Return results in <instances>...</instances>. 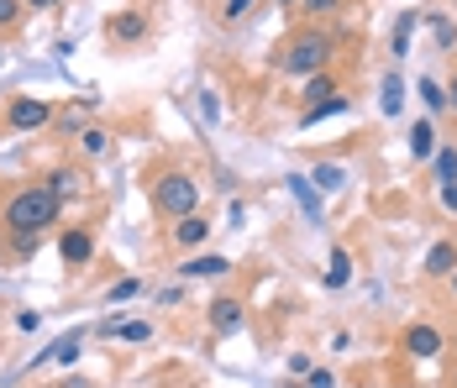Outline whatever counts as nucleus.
I'll return each instance as SVG.
<instances>
[{
    "instance_id": "nucleus-41",
    "label": "nucleus",
    "mask_w": 457,
    "mask_h": 388,
    "mask_svg": "<svg viewBox=\"0 0 457 388\" xmlns=\"http://www.w3.org/2000/svg\"><path fill=\"white\" fill-rule=\"evenodd\" d=\"M278 5H284V11H289V5H300V0H278Z\"/></svg>"
},
{
    "instance_id": "nucleus-21",
    "label": "nucleus",
    "mask_w": 457,
    "mask_h": 388,
    "mask_svg": "<svg viewBox=\"0 0 457 388\" xmlns=\"http://www.w3.org/2000/svg\"><path fill=\"white\" fill-rule=\"evenodd\" d=\"M431 178H436V184H457V142H442V147H436Z\"/></svg>"
},
{
    "instance_id": "nucleus-5",
    "label": "nucleus",
    "mask_w": 457,
    "mask_h": 388,
    "mask_svg": "<svg viewBox=\"0 0 457 388\" xmlns=\"http://www.w3.org/2000/svg\"><path fill=\"white\" fill-rule=\"evenodd\" d=\"M90 336H95L90 326H69V331L47 346V351H37L27 367H32V373H37V367H47V362H63V367H69V362H79V351H85V342H90Z\"/></svg>"
},
{
    "instance_id": "nucleus-31",
    "label": "nucleus",
    "mask_w": 457,
    "mask_h": 388,
    "mask_svg": "<svg viewBox=\"0 0 457 388\" xmlns=\"http://www.w3.org/2000/svg\"><path fill=\"white\" fill-rule=\"evenodd\" d=\"M431 32H436V47H442V53L457 43V27L447 21V16H431Z\"/></svg>"
},
{
    "instance_id": "nucleus-9",
    "label": "nucleus",
    "mask_w": 457,
    "mask_h": 388,
    "mask_svg": "<svg viewBox=\"0 0 457 388\" xmlns=\"http://www.w3.org/2000/svg\"><path fill=\"white\" fill-rule=\"evenodd\" d=\"M169 242H174L179 252H205V242H211V220L200 216V211L184 216V220H174V226H169Z\"/></svg>"
},
{
    "instance_id": "nucleus-33",
    "label": "nucleus",
    "mask_w": 457,
    "mask_h": 388,
    "mask_svg": "<svg viewBox=\"0 0 457 388\" xmlns=\"http://www.w3.org/2000/svg\"><path fill=\"white\" fill-rule=\"evenodd\" d=\"M289 373H295V378H311V357H305V351H289Z\"/></svg>"
},
{
    "instance_id": "nucleus-28",
    "label": "nucleus",
    "mask_w": 457,
    "mask_h": 388,
    "mask_svg": "<svg viewBox=\"0 0 457 388\" xmlns=\"http://www.w3.org/2000/svg\"><path fill=\"white\" fill-rule=\"evenodd\" d=\"M137 294H142L137 278H116V284L105 289V300H111V304H127V300H137Z\"/></svg>"
},
{
    "instance_id": "nucleus-34",
    "label": "nucleus",
    "mask_w": 457,
    "mask_h": 388,
    "mask_svg": "<svg viewBox=\"0 0 457 388\" xmlns=\"http://www.w3.org/2000/svg\"><path fill=\"white\" fill-rule=\"evenodd\" d=\"M436 200H442V211L457 216V184H436Z\"/></svg>"
},
{
    "instance_id": "nucleus-30",
    "label": "nucleus",
    "mask_w": 457,
    "mask_h": 388,
    "mask_svg": "<svg viewBox=\"0 0 457 388\" xmlns=\"http://www.w3.org/2000/svg\"><path fill=\"white\" fill-rule=\"evenodd\" d=\"M253 5H258V0H227L221 21H227V27H237V21H247V16H253Z\"/></svg>"
},
{
    "instance_id": "nucleus-10",
    "label": "nucleus",
    "mask_w": 457,
    "mask_h": 388,
    "mask_svg": "<svg viewBox=\"0 0 457 388\" xmlns=\"http://www.w3.org/2000/svg\"><path fill=\"white\" fill-rule=\"evenodd\" d=\"M58 258L69 262V268H85L95 258V231L90 226H69L63 236H58Z\"/></svg>"
},
{
    "instance_id": "nucleus-39",
    "label": "nucleus",
    "mask_w": 457,
    "mask_h": 388,
    "mask_svg": "<svg viewBox=\"0 0 457 388\" xmlns=\"http://www.w3.org/2000/svg\"><path fill=\"white\" fill-rule=\"evenodd\" d=\"M58 388H90V384H85V378H63Z\"/></svg>"
},
{
    "instance_id": "nucleus-40",
    "label": "nucleus",
    "mask_w": 457,
    "mask_h": 388,
    "mask_svg": "<svg viewBox=\"0 0 457 388\" xmlns=\"http://www.w3.org/2000/svg\"><path fill=\"white\" fill-rule=\"evenodd\" d=\"M447 284H453V300H457V273H453V278H447Z\"/></svg>"
},
{
    "instance_id": "nucleus-23",
    "label": "nucleus",
    "mask_w": 457,
    "mask_h": 388,
    "mask_svg": "<svg viewBox=\"0 0 457 388\" xmlns=\"http://www.w3.org/2000/svg\"><path fill=\"white\" fill-rule=\"evenodd\" d=\"M79 147H85V158H105V153H111V131L105 127H85L79 131Z\"/></svg>"
},
{
    "instance_id": "nucleus-8",
    "label": "nucleus",
    "mask_w": 457,
    "mask_h": 388,
    "mask_svg": "<svg viewBox=\"0 0 457 388\" xmlns=\"http://www.w3.org/2000/svg\"><path fill=\"white\" fill-rule=\"evenodd\" d=\"M147 32H153V21H147V11H116L111 21H105V37L121 47L132 43H147Z\"/></svg>"
},
{
    "instance_id": "nucleus-32",
    "label": "nucleus",
    "mask_w": 457,
    "mask_h": 388,
    "mask_svg": "<svg viewBox=\"0 0 457 388\" xmlns=\"http://www.w3.org/2000/svg\"><path fill=\"white\" fill-rule=\"evenodd\" d=\"M311 388H337V373L331 367H311V378H305Z\"/></svg>"
},
{
    "instance_id": "nucleus-42",
    "label": "nucleus",
    "mask_w": 457,
    "mask_h": 388,
    "mask_svg": "<svg viewBox=\"0 0 457 388\" xmlns=\"http://www.w3.org/2000/svg\"><path fill=\"white\" fill-rule=\"evenodd\" d=\"M0 63H5V47H0Z\"/></svg>"
},
{
    "instance_id": "nucleus-12",
    "label": "nucleus",
    "mask_w": 457,
    "mask_h": 388,
    "mask_svg": "<svg viewBox=\"0 0 457 388\" xmlns=\"http://www.w3.org/2000/svg\"><path fill=\"white\" fill-rule=\"evenodd\" d=\"M405 147H411L415 163H431V158H436V147H442V136H436V121H431V116H426V121H415L411 136H405Z\"/></svg>"
},
{
    "instance_id": "nucleus-14",
    "label": "nucleus",
    "mask_w": 457,
    "mask_h": 388,
    "mask_svg": "<svg viewBox=\"0 0 457 388\" xmlns=\"http://www.w3.org/2000/svg\"><path fill=\"white\" fill-rule=\"evenodd\" d=\"M43 184L58 194V200H74V194L85 189V169H79V163H58V169H47Z\"/></svg>"
},
{
    "instance_id": "nucleus-13",
    "label": "nucleus",
    "mask_w": 457,
    "mask_h": 388,
    "mask_svg": "<svg viewBox=\"0 0 457 388\" xmlns=\"http://www.w3.org/2000/svg\"><path fill=\"white\" fill-rule=\"evenodd\" d=\"M231 273V258L221 252H195L189 262H179V278H227Z\"/></svg>"
},
{
    "instance_id": "nucleus-29",
    "label": "nucleus",
    "mask_w": 457,
    "mask_h": 388,
    "mask_svg": "<svg viewBox=\"0 0 457 388\" xmlns=\"http://www.w3.org/2000/svg\"><path fill=\"white\" fill-rule=\"evenodd\" d=\"M37 242H43V236H5V247H11V258H16V262L32 258V252H37Z\"/></svg>"
},
{
    "instance_id": "nucleus-15",
    "label": "nucleus",
    "mask_w": 457,
    "mask_h": 388,
    "mask_svg": "<svg viewBox=\"0 0 457 388\" xmlns=\"http://www.w3.org/2000/svg\"><path fill=\"white\" fill-rule=\"evenodd\" d=\"M320 284H326L331 294L353 284V252H347V247H331V258H326V273H320Z\"/></svg>"
},
{
    "instance_id": "nucleus-16",
    "label": "nucleus",
    "mask_w": 457,
    "mask_h": 388,
    "mask_svg": "<svg viewBox=\"0 0 457 388\" xmlns=\"http://www.w3.org/2000/svg\"><path fill=\"white\" fill-rule=\"evenodd\" d=\"M289 194L300 200L305 220H320V189L311 184V173H289Z\"/></svg>"
},
{
    "instance_id": "nucleus-7",
    "label": "nucleus",
    "mask_w": 457,
    "mask_h": 388,
    "mask_svg": "<svg viewBox=\"0 0 457 388\" xmlns=\"http://www.w3.org/2000/svg\"><path fill=\"white\" fill-rule=\"evenodd\" d=\"M400 346H405V357H415V362H431V357H442L447 336L420 320V326H405V331H400Z\"/></svg>"
},
{
    "instance_id": "nucleus-35",
    "label": "nucleus",
    "mask_w": 457,
    "mask_h": 388,
    "mask_svg": "<svg viewBox=\"0 0 457 388\" xmlns=\"http://www.w3.org/2000/svg\"><path fill=\"white\" fill-rule=\"evenodd\" d=\"M37 326H43V315H37V310H21V315H16V331H37Z\"/></svg>"
},
{
    "instance_id": "nucleus-11",
    "label": "nucleus",
    "mask_w": 457,
    "mask_h": 388,
    "mask_svg": "<svg viewBox=\"0 0 457 388\" xmlns=\"http://www.w3.org/2000/svg\"><path fill=\"white\" fill-rule=\"evenodd\" d=\"M420 273H426V278H453L457 273V242L453 236L431 242V252H426V262H420Z\"/></svg>"
},
{
    "instance_id": "nucleus-27",
    "label": "nucleus",
    "mask_w": 457,
    "mask_h": 388,
    "mask_svg": "<svg viewBox=\"0 0 457 388\" xmlns=\"http://www.w3.org/2000/svg\"><path fill=\"white\" fill-rule=\"evenodd\" d=\"M337 11H342V0H300V16H311V21H326Z\"/></svg>"
},
{
    "instance_id": "nucleus-4",
    "label": "nucleus",
    "mask_w": 457,
    "mask_h": 388,
    "mask_svg": "<svg viewBox=\"0 0 457 388\" xmlns=\"http://www.w3.org/2000/svg\"><path fill=\"white\" fill-rule=\"evenodd\" d=\"M0 127L5 131H43V127H53V105H47L43 95H16V100L5 105Z\"/></svg>"
},
{
    "instance_id": "nucleus-6",
    "label": "nucleus",
    "mask_w": 457,
    "mask_h": 388,
    "mask_svg": "<svg viewBox=\"0 0 457 388\" xmlns=\"http://www.w3.org/2000/svg\"><path fill=\"white\" fill-rule=\"evenodd\" d=\"M205 320H211L216 336H237L247 326V304L237 300V294H216V300L205 304Z\"/></svg>"
},
{
    "instance_id": "nucleus-20",
    "label": "nucleus",
    "mask_w": 457,
    "mask_h": 388,
    "mask_svg": "<svg viewBox=\"0 0 457 388\" xmlns=\"http://www.w3.org/2000/svg\"><path fill=\"white\" fill-rule=\"evenodd\" d=\"M311 184H316L320 194H342L347 169H342V163H316V169H311Z\"/></svg>"
},
{
    "instance_id": "nucleus-19",
    "label": "nucleus",
    "mask_w": 457,
    "mask_h": 388,
    "mask_svg": "<svg viewBox=\"0 0 457 388\" xmlns=\"http://www.w3.org/2000/svg\"><path fill=\"white\" fill-rule=\"evenodd\" d=\"M342 111H353V100H347V95H331V100L300 111V127H316V121H326V116H342Z\"/></svg>"
},
{
    "instance_id": "nucleus-38",
    "label": "nucleus",
    "mask_w": 457,
    "mask_h": 388,
    "mask_svg": "<svg viewBox=\"0 0 457 388\" xmlns=\"http://www.w3.org/2000/svg\"><path fill=\"white\" fill-rule=\"evenodd\" d=\"M447 105H453V111H457V74H453V79H447Z\"/></svg>"
},
{
    "instance_id": "nucleus-1",
    "label": "nucleus",
    "mask_w": 457,
    "mask_h": 388,
    "mask_svg": "<svg viewBox=\"0 0 457 388\" xmlns=\"http://www.w3.org/2000/svg\"><path fill=\"white\" fill-rule=\"evenodd\" d=\"M337 47H342V37H337L331 27L311 21V27H300V32H289V37H284L274 69L284 74V79H316V74H326V69H331Z\"/></svg>"
},
{
    "instance_id": "nucleus-17",
    "label": "nucleus",
    "mask_w": 457,
    "mask_h": 388,
    "mask_svg": "<svg viewBox=\"0 0 457 388\" xmlns=\"http://www.w3.org/2000/svg\"><path fill=\"white\" fill-rule=\"evenodd\" d=\"M415 27H420V11H400V21H395V43H389V58H395V63H405V58H411Z\"/></svg>"
},
{
    "instance_id": "nucleus-25",
    "label": "nucleus",
    "mask_w": 457,
    "mask_h": 388,
    "mask_svg": "<svg viewBox=\"0 0 457 388\" xmlns=\"http://www.w3.org/2000/svg\"><path fill=\"white\" fill-rule=\"evenodd\" d=\"M21 16H27V5H21V0H0V37H5V32H16V27H21Z\"/></svg>"
},
{
    "instance_id": "nucleus-2",
    "label": "nucleus",
    "mask_w": 457,
    "mask_h": 388,
    "mask_svg": "<svg viewBox=\"0 0 457 388\" xmlns=\"http://www.w3.org/2000/svg\"><path fill=\"white\" fill-rule=\"evenodd\" d=\"M58 216H63V200H58L47 184H27V189H16V194L5 200L0 231H5V236H43Z\"/></svg>"
},
{
    "instance_id": "nucleus-3",
    "label": "nucleus",
    "mask_w": 457,
    "mask_h": 388,
    "mask_svg": "<svg viewBox=\"0 0 457 388\" xmlns=\"http://www.w3.org/2000/svg\"><path fill=\"white\" fill-rule=\"evenodd\" d=\"M153 211L163 220H184L200 211V178L184 169H169L153 178Z\"/></svg>"
},
{
    "instance_id": "nucleus-43",
    "label": "nucleus",
    "mask_w": 457,
    "mask_h": 388,
    "mask_svg": "<svg viewBox=\"0 0 457 388\" xmlns=\"http://www.w3.org/2000/svg\"><path fill=\"white\" fill-rule=\"evenodd\" d=\"M453 388H457V378H453Z\"/></svg>"
},
{
    "instance_id": "nucleus-22",
    "label": "nucleus",
    "mask_w": 457,
    "mask_h": 388,
    "mask_svg": "<svg viewBox=\"0 0 457 388\" xmlns=\"http://www.w3.org/2000/svg\"><path fill=\"white\" fill-rule=\"evenodd\" d=\"M331 95H342V85H337V74H316V79H305V105H320V100H331Z\"/></svg>"
},
{
    "instance_id": "nucleus-24",
    "label": "nucleus",
    "mask_w": 457,
    "mask_h": 388,
    "mask_svg": "<svg viewBox=\"0 0 457 388\" xmlns=\"http://www.w3.org/2000/svg\"><path fill=\"white\" fill-rule=\"evenodd\" d=\"M420 100H426V111H431V116H442V111H453V105H447V85H436V79H420Z\"/></svg>"
},
{
    "instance_id": "nucleus-37",
    "label": "nucleus",
    "mask_w": 457,
    "mask_h": 388,
    "mask_svg": "<svg viewBox=\"0 0 457 388\" xmlns=\"http://www.w3.org/2000/svg\"><path fill=\"white\" fill-rule=\"evenodd\" d=\"M21 5H27V11H58L63 0H21Z\"/></svg>"
},
{
    "instance_id": "nucleus-36",
    "label": "nucleus",
    "mask_w": 457,
    "mask_h": 388,
    "mask_svg": "<svg viewBox=\"0 0 457 388\" xmlns=\"http://www.w3.org/2000/svg\"><path fill=\"white\" fill-rule=\"evenodd\" d=\"M158 304H184V289H179V284H169V289H158Z\"/></svg>"
},
{
    "instance_id": "nucleus-18",
    "label": "nucleus",
    "mask_w": 457,
    "mask_h": 388,
    "mask_svg": "<svg viewBox=\"0 0 457 388\" xmlns=\"http://www.w3.org/2000/svg\"><path fill=\"white\" fill-rule=\"evenodd\" d=\"M378 105H384V116H400V111H405V79H400V69L384 74V85H378Z\"/></svg>"
},
{
    "instance_id": "nucleus-26",
    "label": "nucleus",
    "mask_w": 457,
    "mask_h": 388,
    "mask_svg": "<svg viewBox=\"0 0 457 388\" xmlns=\"http://www.w3.org/2000/svg\"><path fill=\"white\" fill-rule=\"evenodd\" d=\"M116 342H127V346L153 342V326H147V320H121V336H116Z\"/></svg>"
}]
</instances>
